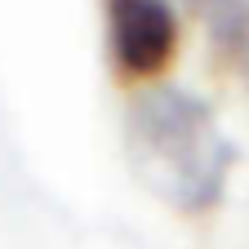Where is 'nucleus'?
Masks as SVG:
<instances>
[{"instance_id": "3", "label": "nucleus", "mask_w": 249, "mask_h": 249, "mask_svg": "<svg viewBox=\"0 0 249 249\" xmlns=\"http://www.w3.org/2000/svg\"><path fill=\"white\" fill-rule=\"evenodd\" d=\"M209 27H213L218 49H227L236 58V67L249 71V0H223L209 14Z\"/></svg>"}, {"instance_id": "4", "label": "nucleus", "mask_w": 249, "mask_h": 249, "mask_svg": "<svg viewBox=\"0 0 249 249\" xmlns=\"http://www.w3.org/2000/svg\"><path fill=\"white\" fill-rule=\"evenodd\" d=\"M187 5H192V9H200V14H205V18H209V14H213V9H218V5H223V0H187Z\"/></svg>"}, {"instance_id": "2", "label": "nucleus", "mask_w": 249, "mask_h": 249, "mask_svg": "<svg viewBox=\"0 0 249 249\" xmlns=\"http://www.w3.org/2000/svg\"><path fill=\"white\" fill-rule=\"evenodd\" d=\"M107 53L120 80H156L178 58V14L169 0H103Z\"/></svg>"}, {"instance_id": "1", "label": "nucleus", "mask_w": 249, "mask_h": 249, "mask_svg": "<svg viewBox=\"0 0 249 249\" xmlns=\"http://www.w3.org/2000/svg\"><path fill=\"white\" fill-rule=\"evenodd\" d=\"M129 165L160 200L182 213H205L223 196L236 151L209 103L187 89H151L129 103L124 120Z\"/></svg>"}]
</instances>
